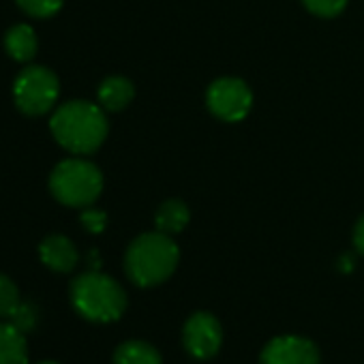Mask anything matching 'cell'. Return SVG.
Segmentation results:
<instances>
[{"label":"cell","instance_id":"6da1fadb","mask_svg":"<svg viewBox=\"0 0 364 364\" xmlns=\"http://www.w3.org/2000/svg\"><path fill=\"white\" fill-rule=\"evenodd\" d=\"M56 141L73 154H92L107 137V118L101 105L90 101H69L50 120Z\"/></svg>","mask_w":364,"mask_h":364},{"label":"cell","instance_id":"7a4b0ae2","mask_svg":"<svg viewBox=\"0 0 364 364\" xmlns=\"http://www.w3.org/2000/svg\"><path fill=\"white\" fill-rule=\"evenodd\" d=\"M180 259L176 242L163 232H150L137 236L124 255L127 277L139 287H154L167 281Z\"/></svg>","mask_w":364,"mask_h":364},{"label":"cell","instance_id":"3957f363","mask_svg":"<svg viewBox=\"0 0 364 364\" xmlns=\"http://www.w3.org/2000/svg\"><path fill=\"white\" fill-rule=\"evenodd\" d=\"M71 304L88 321L109 323L116 321L127 309V294L112 277L88 270L71 283Z\"/></svg>","mask_w":364,"mask_h":364},{"label":"cell","instance_id":"277c9868","mask_svg":"<svg viewBox=\"0 0 364 364\" xmlns=\"http://www.w3.org/2000/svg\"><path fill=\"white\" fill-rule=\"evenodd\" d=\"M50 191L69 208H88L103 191L101 169L84 159H67L54 167L50 176Z\"/></svg>","mask_w":364,"mask_h":364},{"label":"cell","instance_id":"5b68a950","mask_svg":"<svg viewBox=\"0 0 364 364\" xmlns=\"http://www.w3.org/2000/svg\"><path fill=\"white\" fill-rule=\"evenodd\" d=\"M60 84L52 69L48 67H26L20 71L14 84V99L20 112L26 116H43L58 101Z\"/></svg>","mask_w":364,"mask_h":364},{"label":"cell","instance_id":"8992f818","mask_svg":"<svg viewBox=\"0 0 364 364\" xmlns=\"http://www.w3.org/2000/svg\"><path fill=\"white\" fill-rule=\"evenodd\" d=\"M206 103L219 120L238 122L249 116L253 107V92L238 77H221L210 84Z\"/></svg>","mask_w":364,"mask_h":364},{"label":"cell","instance_id":"52a82bcc","mask_svg":"<svg viewBox=\"0 0 364 364\" xmlns=\"http://www.w3.org/2000/svg\"><path fill=\"white\" fill-rule=\"evenodd\" d=\"M182 343H185V349L193 358L208 360L221 349L223 328L213 313H206V311L193 313L187 319L185 328H182Z\"/></svg>","mask_w":364,"mask_h":364},{"label":"cell","instance_id":"ba28073f","mask_svg":"<svg viewBox=\"0 0 364 364\" xmlns=\"http://www.w3.org/2000/svg\"><path fill=\"white\" fill-rule=\"evenodd\" d=\"M321 355L313 341L304 336L283 334L272 338L259 355L262 364H319Z\"/></svg>","mask_w":364,"mask_h":364},{"label":"cell","instance_id":"9c48e42d","mask_svg":"<svg viewBox=\"0 0 364 364\" xmlns=\"http://www.w3.org/2000/svg\"><path fill=\"white\" fill-rule=\"evenodd\" d=\"M39 257L50 270L63 272V274L71 272L80 262V253H77L75 245L67 236H60V234L48 236L39 245Z\"/></svg>","mask_w":364,"mask_h":364},{"label":"cell","instance_id":"30bf717a","mask_svg":"<svg viewBox=\"0 0 364 364\" xmlns=\"http://www.w3.org/2000/svg\"><path fill=\"white\" fill-rule=\"evenodd\" d=\"M5 50L18 63H31L37 56L39 41L28 24H16L5 35Z\"/></svg>","mask_w":364,"mask_h":364},{"label":"cell","instance_id":"8fae6325","mask_svg":"<svg viewBox=\"0 0 364 364\" xmlns=\"http://www.w3.org/2000/svg\"><path fill=\"white\" fill-rule=\"evenodd\" d=\"M0 364H28L26 336L11 321L0 323Z\"/></svg>","mask_w":364,"mask_h":364},{"label":"cell","instance_id":"7c38bea8","mask_svg":"<svg viewBox=\"0 0 364 364\" xmlns=\"http://www.w3.org/2000/svg\"><path fill=\"white\" fill-rule=\"evenodd\" d=\"M133 97H135L133 84L120 75H112V77L103 80V84L99 86V103L107 112L124 109L133 101Z\"/></svg>","mask_w":364,"mask_h":364},{"label":"cell","instance_id":"4fadbf2b","mask_svg":"<svg viewBox=\"0 0 364 364\" xmlns=\"http://www.w3.org/2000/svg\"><path fill=\"white\" fill-rule=\"evenodd\" d=\"M191 219V210L185 202L180 200H169L165 204H161V208L156 210V217H154V223H156V230L171 236V234H178L187 228Z\"/></svg>","mask_w":364,"mask_h":364},{"label":"cell","instance_id":"5bb4252c","mask_svg":"<svg viewBox=\"0 0 364 364\" xmlns=\"http://www.w3.org/2000/svg\"><path fill=\"white\" fill-rule=\"evenodd\" d=\"M114 364H161V353L146 341H124L114 351Z\"/></svg>","mask_w":364,"mask_h":364},{"label":"cell","instance_id":"9a60e30c","mask_svg":"<svg viewBox=\"0 0 364 364\" xmlns=\"http://www.w3.org/2000/svg\"><path fill=\"white\" fill-rule=\"evenodd\" d=\"M16 3L26 16L39 18V20L56 16L63 7V0H16Z\"/></svg>","mask_w":364,"mask_h":364},{"label":"cell","instance_id":"2e32d148","mask_svg":"<svg viewBox=\"0 0 364 364\" xmlns=\"http://www.w3.org/2000/svg\"><path fill=\"white\" fill-rule=\"evenodd\" d=\"M20 302L22 300L16 283L9 277L0 274V317H11Z\"/></svg>","mask_w":364,"mask_h":364},{"label":"cell","instance_id":"e0dca14e","mask_svg":"<svg viewBox=\"0 0 364 364\" xmlns=\"http://www.w3.org/2000/svg\"><path fill=\"white\" fill-rule=\"evenodd\" d=\"M9 321L20 330V332H31L37 328V321H39V313H37V306L33 302H20L18 309L14 311V315L9 317Z\"/></svg>","mask_w":364,"mask_h":364},{"label":"cell","instance_id":"ac0fdd59","mask_svg":"<svg viewBox=\"0 0 364 364\" xmlns=\"http://www.w3.org/2000/svg\"><path fill=\"white\" fill-rule=\"evenodd\" d=\"M302 5L317 18H336L345 11L347 0H302Z\"/></svg>","mask_w":364,"mask_h":364},{"label":"cell","instance_id":"d6986e66","mask_svg":"<svg viewBox=\"0 0 364 364\" xmlns=\"http://www.w3.org/2000/svg\"><path fill=\"white\" fill-rule=\"evenodd\" d=\"M80 223L86 232L90 234H101L107 225V215L103 210H97V208H86L82 210L80 215Z\"/></svg>","mask_w":364,"mask_h":364},{"label":"cell","instance_id":"ffe728a7","mask_svg":"<svg viewBox=\"0 0 364 364\" xmlns=\"http://www.w3.org/2000/svg\"><path fill=\"white\" fill-rule=\"evenodd\" d=\"M353 247H355V251L360 255H364V215L355 223V230H353Z\"/></svg>","mask_w":364,"mask_h":364},{"label":"cell","instance_id":"44dd1931","mask_svg":"<svg viewBox=\"0 0 364 364\" xmlns=\"http://www.w3.org/2000/svg\"><path fill=\"white\" fill-rule=\"evenodd\" d=\"M351 268H353V257L351 255H343L341 262H338V270L341 272H351Z\"/></svg>","mask_w":364,"mask_h":364},{"label":"cell","instance_id":"7402d4cb","mask_svg":"<svg viewBox=\"0 0 364 364\" xmlns=\"http://www.w3.org/2000/svg\"><path fill=\"white\" fill-rule=\"evenodd\" d=\"M99 266H101L99 253H97V251H90V268H92V270H99Z\"/></svg>","mask_w":364,"mask_h":364},{"label":"cell","instance_id":"603a6c76","mask_svg":"<svg viewBox=\"0 0 364 364\" xmlns=\"http://www.w3.org/2000/svg\"><path fill=\"white\" fill-rule=\"evenodd\" d=\"M39 364H58V362H39Z\"/></svg>","mask_w":364,"mask_h":364}]
</instances>
